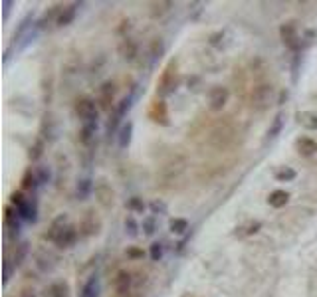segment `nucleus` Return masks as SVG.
<instances>
[{"label":"nucleus","mask_w":317,"mask_h":297,"mask_svg":"<svg viewBox=\"0 0 317 297\" xmlns=\"http://www.w3.org/2000/svg\"><path fill=\"white\" fill-rule=\"evenodd\" d=\"M48 240H52L60 248H72L77 242V230L74 226H68V216L60 214L48 230Z\"/></svg>","instance_id":"nucleus-1"},{"label":"nucleus","mask_w":317,"mask_h":297,"mask_svg":"<svg viewBox=\"0 0 317 297\" xmlns=\"http://www.w3.org/2000/svg\"><path fill=\"white\" fill-rule=\"evenodd\" d=\"M177 70H179V66H177L175 59L168 62L167 68L163 70V74H161V77L157 81V95L161 99L167 97L168 93H172L177 89V83H179V72Z\"/></svg>","instance_id":"nucleus-2"},{"label":"nucleus","mask_w":317,"mask_h":297,"mask_svg":"<svg viewBox=\"0 0 317 297\" xmlns=\"http://www.w3.org/2000/svg\"><path fill=\"white\" fill-rule=\"evenodd\" d=\"M274 99V87L272 83H258L252 87V93H250V103L254 109H266Z\"/></svg>","instance_id":"nucleus-3"},{"label":"nucleus","mask_w":317,"mask_h":297,"mask_svg":"<svg viewBox=\"0 0 317 297\" xmlns=\"http://www.w3.org/2000/svg\"><path fill=\"white\" fill-rule=\"evenodd\" d=\"M232 139H234V129L230 125H226V123H218L210 133V143L214 147H218V148L228 147L230 143H232Z\"/></svg>","instance_id":"nucleus-4"},{"label":"nucleus","mask_w":317,"mask_h":297,"mask_svg":"<svg viewBox=\"0 0 317 297\" xmlns=\"http://www.w3.org/2000/svg\"><path fill=\"white\" fill-rule=\"evenodd\" d=\"M75 113L77 117L81 119L83 123H93L95 119H97V107H95V101L88 99V97H83L75 103Z\"/></svg>","instance_id":"nucleus-5"},{"label":"nucleus","mask_w":317,"mask_h":297,"mask_svg":"<svg viewBox=\"0 0 317 297\" xmlns=\"http://www.w3.org/2000/svg\"><path fill=\"white\" fill-rule=\"evenodd\" d=\"M79 228H81V234L85 236H95L101 232V218L97 216L95 210H88L79 222Z\"/></svg>","instance_id":"nucleus-6"},{"label":"nucleus","mask_w":317,"mask_h":297,"mask_svg":"<svg viewBox=\"0 0 317 297\" xmlns=\"http://www.w3.org/2000/svg\"><path fill=\"white\" fill-rule=\"evenodd\" d=\"M228 89L222 85H214L208 93V105L212 111H222V107L228 103Z\"/></svg>","instance_id":"nucleus-7"},{"label":"nucleus","mask_w":317,"mask_h":297,"mask_svg":"<svg viewBox=\"0 0 317 297\" xmlns=\"http://www.w3.org/2000/svg\"><path fill=\"white\" fill-rule=\"evenodd\" d=\"M280 36H281V40H283V44H285L287 48L298 50V48L301 46V42H299V38H298V30H296V24H294V22L283 24V26L280 28Z\"/></svg>","instance_id":"nucleus-8"},{"label":"nucleus","mask_w":317,"mask_h":297,"mask_svg":"<svg viewBox=\"0 0 317 297\" xmlns=\"http://www.w3.org/2000/svg\"><path fill=\"white\" fill-rule=\"evenodd\" d=\"M149 117L153 119L155 123L167 125L168 123V111H167V103L163 99H155L149 107Z\"/></svg>","instance_id":"nucleus-9"},{"label":"nucleus","mask_w":317,"mask_h":297,"mask_svg":"<svg viewBox=\"0 0 317 297\" xmlns=\"http://www.w3.org/2000/svg\"><path fill=\"white\" fill-rule=\"evenodd\" d=\"M93 188H95V196H97V200H99L101 206H105V208L113 206V202H115V192L111 190V186H109L105 181H99Z\"/></svg>","instance_id":"nucleus-10"},{"label":"nucleus","mask_w":317,"mask_h":297,"mask_svg":"<svg viewBox=\"0 0 317 297\" xmlns=\"http://www.w3.org/2000/svg\"><path fill=\"white\" fill-rule=\"evenodd\" d=\"M131 283H133V278L127 270H121L115 274V279H113L115 293H131Z\"/></svg>","instance_id":"nucleus-11"},{"label":"nucleus","mask_w":317,"mask_h":297,"mask_svg":"<svg viewBox=\"0 0 317 297\" xmlns=\"http://www.w3.org/2000/svg\"><path fill=\"white\" fill-rule=\"evenodd\" d=\"M113 97H115V83L113 81H105L101 87H99V103L103 109H111L113 105Z\"/></svg>","instance_id":"nucleus-12"},{"label":"nucleus","mask_w":317,"mask_h":297,"mask_svg":"<svg viewBox=\"0 0 317 297\" xmlns=\"http://www.w3.org/2000/svg\"><path fill=\"white\" fill-rule=\"evenodd\" d=\"M296 148H298V153L301 157H311V155L317 153V143L313 139H309V137H299L296 141Z\"/></svg>","instance_id":"nucleus-13"},{"label":"nucleus","mask_w":317,"mask_h":297,"mask_svg":"<svg viewBox=\"0 0 317 297\" xmlns=\"http://www.w3.org/2000/svg\"><path fill=\"white\" fill-rule=\"evenodd\" d=\"M296 119H298V123H299L303 129H307V131H317V113H313V111H299V113L296 115Z\"/></svg>","instance_id":"nucleus-14"},{"label":"nucleus","mask_w":317,"mask_h":297,"mask_svg":"<svg viewBox=\"0 0 317 297\" xmlns=\"http://www.w3.org/2000/svg\"><path fill=\"white\" fill-rule=\"evenodd\" d=\"M42 133H44L46 139H56V135H57V125H56V119H54L52 113H46V115H44Z\"/></svg>","instance_id":"nucleus-15"},{"label":"nucleus","mask_w":317,"mask_h":297,"mask_svg":"<svg viewBox=\"0 0 317 297\" xmlns=\"http://www.w3.org/2000/svg\"><path fill=\"white\" fill-rule=\"evenodd\" d=\"M77 8H79V4L77 2H74V4H70V6H66L62 12H60V16H57V26H68V24H72L74 22V18H75V12H77Z\"/></svg>","instance_id":"nucleus-16"},{"label":"nucleus","mask_w":317,"mask_h":297,"mask_svg":"<svg viewBox=\"0 0 317 297\" xmlns=\"http://www.w3.org/2000/svg\"><path fill=\"white\" fill-rule=\"evenodd\" d=\"M287 202H290V192H285V190H274L268 196V204L272 208H283Z\"/></svg>","instance_id":"nucleus-17"},{"label":"nucleus","mask_w":317,"mask_h":297,"mask_svg":"<svg viewBox=\"0 0 317 297\" xmlns=\"http://www.w3.org/2000/svg\"><path fill=\"white\" fill-rule=\"evenodd\" d=\"M95 131H97V123H83V127L79 129V141L83 145H90L95 139Z\"/></svg>","instance_id":"nucleus-18"},{"label":"nucleus","mask_w":317,"mask_h":297,"mask_svg":"<svg viewBox=\"0 0 317 297\" xmlns=\"http://www.w3.org/2000/svg\"><path fill=\"white\" fill-rule=\"evenodd\" d=\"M79 297H99V281H97V278L88 279V283L81 287Z\"/></svg>","instance_id":"nucleus-19"},{"label":"nucleus","mask_w":317,"mask_h":297,"mask_svg":"<svg viewBox=\"0 0 317 297\" xmlns=\"http://www.w3.org/2000/svg\"><path fill=\"white\" fill-rule=\"evenodd\" d=\"M131 137H133V123H131V121H127V123L121 127V131H119V147H121V148L129 147Z\"/></svg>","instance_id":"nucleus-20"},{"label":"nucleus","mask_w":317,"mask_h":297,"mask_svg":"<svg viewBox=\"0 0 317 297\" xmlns=\"http://www.w3.org/2000/svg\"><path fill=\"white\" fill-rule=\"evenodd\" d=\"M48 295L50 297H70V287H68V283H52L48 287Z\"/></svg>","instance_id":"nucleus-21"},{"label":"nucleus","mask_w":317,"mask_h":297,"mask_svg":"<svg viewBox=\"0 0 317 297\" xmlns=\"http://www.w3.org/2000/svg\"><path fill=\"white\" fill-rule=\"evenodd\" d=\"M121 54H123V57L125 59H135V56H137V46H135V42L133 40H123V44H121Z\"/></svg>","instance_id":"nucleus-22"},{"label":"nucleus","mask_w":317,"mask_h":297,"mask_svg":"<svg viewBox=\"0 0 317 297\" xmlns=\"http://www.w3.org/2000/svg\"><path fill=\"white\" fill-rule=\"evenodd\" d=\"M28 256V242H20L16 248H14V258H12V263L14 265H20L24 261V258Z\"/></svg>","instance_id":"nucleus-23"},{"label":"nucleus","mask_w":317,"mask_h":297,"mask_svg":"<svg viewBox=\"0 0 317 297\" xmlns=\"http://www.w3.org/2000/svg\"><path fill=\"white\" fill-rule=\"evenodd\" d=\"M38 185H40V183H38L36 174H34L32 170H28V172L24 174V178H22V188H24V190H34Z\"/></svg>","instance_id":"nucleus-24"},{"label":"nucleus","mask_w":317,"mask_h":297,"mask_svg":"<svg viewBox=\"0 0 317 297\" xmlns=\"http://www.w3.org/2000/svg\"><path fill=\"white\" fill-rule=\"evenodd\" d=\"M276 178L280 183H290V181H294V178H296V170L290 168V167H283L281 170L276 172Z\"/></svg>","instance_id":"nucleus-25"},{"label":"nucleus","mask_w":317,"mask_h":297,"mask_svg":"<svg viewBox=\"0 0 317 297\" xmlns=\"http://www.w3.org/2000/svg\"><path fill=\"white\" fill-rule=\"evenodd\" d=\"M188 230V222L185 218H175L170 220V232L172 234H185Z\"/></svg>","instance_id":"nucleus-26"},{"label":"nucleus","mask_w":317,"mask_h":297,"mask_svg":"<svg viewBox=\"0 0 317 297\" xmlns=\"http://www.w3.org/2000/svg\"><path fill=\"white\" fill-rule=\"evenodd\" d=\"M18 214L22 216V218H26V220H36V206L34 204H30V202H26L20 210H18Z\"/></svg>","instance_id":"nucleus-27"},{"label":"nucleus","mask_w":317,"mask_h":297,"mask_svg":"<svg viewBox=\"0 0 317 297\" xmlns=\"http://www.w3.org/2000/svg\"><path fill=\"white\" fill-rule=\"evenodd\" d=\"M281 127H283V117H281V115H276V119H274L272 127L268 129V137H270V139L278 137V135H280V131H281Z\"/></svg>","instance_id":"nucleus-28"},{"label":"nucleus","mask_w":317,"mask_h":297,"mask_svg":"<svg viewBox=\"0 0 317 297\" xmlns=\"http://www.w3.org/2000/svg\"><path fill=\"white\" fill-rule=\"evenodd\" d=\"M93 188V185H92V181H88V178H83V181H79V185H77V196L83 200V198H88V194H90V190Z\"/></svg>","instance_id":"nucleus-29"},{"label":"nucleus","mask_w":317,"mask_h":297,"mask_svg":"<svg viewBox=\"0 0 317 297\" xmlns=\"http://www.w3.org/2000/svg\"><path fill=\"white\" fill-rule=\"evenodd\" d=\"M42 153H44V141H36L34 143V147L30 148V153H28V157H30V161H38L40 157H42Z\"/></svg>","instance_id":"nucleus-30"},{"label":"nucleus","mask_w":317,"mask_h":297,"mask_svg":"<svg viewBox=\"0 0 317 297\" xmlns=\"http://www.w3.org/2000/svg\"><path fill=\"white\" fill-rule=\"evenodd\" d=\"M127 208L131 212H143V210H145V204H143V200L139 196H133V198H129Z\"/></svg>","instance_id":"nucleus-31"},{"label":"nucleus","mask_w":317,"mask_h":297,"mask_svg":"<svg viewBox=\"0 0 317 297\" xmlns=\"http://www.w3.org/2000/svg\"><path fill=\"white\" fill-rule=\"evenodd\" d=\"M137 230H139V224L135 222V218H133V216L125 218V232H127L131 238H135V236H137Z\"/></svg>","instance_id":"nucleus-32"},{"label":"nucleus","mask_w":317,"mask_h":297,"mask_svg":"<svg viewBox=\"0 0 317 297\" xmlns=\"http://www.w3.org/2000/svg\"><path fill=\"white\" fill-rule=\"evenodd\" d=\"M34 174H36V178H38V183H48V181H50V170H48L46 167H36Z\"/></svg>","instance_id":"nucleus-33"},{"label":"nucleus","mask_w":317,"mask_h":297,"mask_svg":"<svg viewBox=\"0 0 317 297\" xmlns=\"http://www.w3.org/2000/svg\"><path fill=\"white\" fill-rule=\"evenodd\" d=\"M10 200H12V204L16 206V210H20V208H22V206H24V204L28 202V200L24 198V194H22L20 190H18V192H12V194H10Z\"/></svg>","instance_id":"nucleus-34"},{"label":"nucleus","mask_w":317,"mask_h":297,"mask_svg":"<svg viewBox=\"0 0 317 297\" xmlns=\"http://www.w3.org/2000/svg\"><path fill=\"white\" fill-rule=\"evenodd\" d=\"M260 228H262V224H260V222H250L246 228H240L242 232H238V234H240V236H250V234H256V232L260 230Z\"/></svg>","instance_id":"nucleus-35"},{"label":"nucleus","mask_w":317,"mask_h":297,"mask_svg":"<svg viewBox=\"0 0 317 297\" xmlns=\"http://www.w3.org/2000/svg\"><path fill=\"white\" fill-rule=\"evenodd\" d=\"M131 101H133V97H125V99L119 103V107H117V111H115V113H117L119 117H123V115L131 109Z\"/></svg>","instance_id":"nucleus-36"},{"label":"nucleus","mask_w":317,"mask_h":297,"mask_svg":"<svg viewBox=\"0 0 317 297\" xmlns=\"http://www.w3.org/2000/svg\"><path fill=\"white\" fill-rule=\"evenodd\" d=\"M143 230H145L147 236H151V234L155 232V218H153V216H149V218L143 220Z\"/></svg>","instance_id":"nucleus-37"},{"label":"nucleus","mask_w":317,"mask_h":297,"mask_svg":"<svg viewBox=\"0 0 317 297\" xmlns=\"http://www.w3.org/2000/svg\"><path fill=\"white\" fill-rule=\"evenodd\" d=\"M161 256H163V246L157 242V244H153V246H151V258H153L155 261H159V260H161Z\"/></svg>","instance_id":"nucleus-38"},{"label":"nucleus","mask_w":317,"mask_h":297,"mask_svg":"<svg viewBox=\"0 0 317 297\" xmlns=\"http://www.w3.org/2000/svg\"><path fill=\"white\" fill-rule=\"evenodd\" d=\"M163 42L161 40H155L153 42V48H151V52H153V57H161V54H163Z\"/></svg>","instance_id":"nucleus-39"},{"label":"nucleus","mask_w":317,"mask_h":297,"mask_svg":"<svg viewBox=\"0 0 317 297\" xmlns=\"http://www.w3.org/2000/svg\"><path fill=\"white\" fill-rule=\"evenodd\" d=\"M119 115L117 113H113V117H111V121H109V125H107V131H109V135L115 131V127H117V123H119Z\"/></svg>","instance_id":"nucleus-40"},{"label":"nucleus","mask_w":317,"mask_h":297,"mask_svg":"<svg viewBox=\"0 0 317 297\" xmlns=\"http://www.w3.org/2000/svg\"><path fill=\"white\" fill-rule=\"evenodd\" d=\"M10 274H12V267H10V261L6 260V261H4V285L8 283V279H10Z\"/></svg>","instance_id":"nucleus-41"},{"label":"nucleus","mask_w":317,"mask_h":297,"mask_svg":"<svg viewBox=\"0 0 317 297\" xmlns=\"http://www.w3.org/2000/svg\"><path fill=\"white\" fill-rule=\"evenodd\" d=\"M127 256H129V258H143V250L131 248V250H127Z\"/></svg>","instance_id":"nucleus-42"},{"label":"nucleus","mask_w":317,"mask_h":297,"mask_svg":"<svg viewBox=\"0 0 317 297\" xmlns=\"http://www.w3.org/2000/svg\"><path fill=\"white\" fill-rule=\"evenodd\" d=\"M151 208H153V212H165V204L163 202H157V200L151 204Z\"/></svg>","instance_id":"nucleus-43"},{"label":"nucleus","mask_w":317,"mask_h":297,"mask_svg":"<svg viewBox=\"0 0 317 297\" xmlns=\"http://www.w3.org/2000/svg\"><path fill=\"white\" fill-rule=\"evenodd\" d=\"M2 6H4V18H8V14H10V6H12V2H10V0H4V2H2Z\"/></svg>","instance_id":"nucleus-44"},{"label":"nucleus","mask_w":317,"mask_h":297,"mask_svg":"<svg viewBox=\"0 0 317 297\" xmlns=\"http://www.w3.org/2000/svg\"><path fill=\"white\" fill-rule=\"evenodd\" d=\"M20 297H36V293L34 291H22Z\"/></svg>","instance_id":"nucleus-45"},{"label":"nucleus","mask_w":317,"mask_h":297,"mask_svg":"<svg viewBox=\"0 0 317 297\" xmlns=\"http://www.w3.org/2000/svg\"><path fill=\"white\" fill-rule=\"evenodd\" d=\"M183 297H196V295H192V293H185Z\"/></svg>","instance_id":"nucleus-46"}]
</instances>
